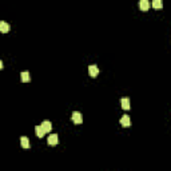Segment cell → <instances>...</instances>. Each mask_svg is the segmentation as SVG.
Segmentation results:
<instances>
[{
  "mask_svg": "<svg viewBox=\"0 0 171 171\" xmlns=\"http://www.w3.org/2000/svg\"><path fill=\"white\" fill-rule=\"evenodd\" d=\"M121 124L124 127H130L131 126V119L128 115H123V116L121 118Z\"/></svg>",
  "mask_w": 171,
  "mask_h": 171,
  "instance_id": "4",
  "label": "cell"
},
{
  "mask_svg": "<svg viewBox=\"0 0 171 171\" xmlns=\"http://www.w3.org/2000/svg\"><path fill=\"white\" fill-rule=\"evenodd\" d=\"M121 103H122V108L123 110H130V99L128 98H123L121 100Z\"/></svg>",
  "mask_w": 171,
  "mask_h": 171,
  "instance_id": "10",
  "label": "cell"
},
{
  "mask_svg": "<svg viewBox=\"0 0 171 171\" xmlns=\"http://www.w3.org/2000/svg\"><path fill=\"white\" fill-rule=\"evenodd\" d=\"M20 144H22L23 149H28L29 147V139L27 136H22L20 138Z\"/></svg>",
  "mask_w": 171,
  "mask_h": 171,
  "instance_id": "7",
  "label": "cell"
},
{
  "mask_svg": "<svg viewBox=\"0 0 171 171\" xmlns=\"http://www.w3.org/2000/svg\"><path fill=\"white\" fill-rule=\"evenodd\" d=\"M152 7H154V8H162V7H163L162 0H154V1H152Z\"/></svg>",
  "mask_w": 171,
  "mask_h": 171,
  "instance_id": "12",
  "label": "cell"
},
{
  "mask_svg": "<svg viewBox=\"0 0 171 171\" xmlns=\"http://www.w3.org/2000/svg\"><path fill=\"white\" fill-rule=\"evenodd\" d=\"M88 74L92 76V78H96V76L99 75V68L96 64H91V66L88 67Z\"/></svg>",
  "mask_w": 171,
  "mask_h": 171,
  "instance_id": "2",
  "label": "cell"
},
{
  "mask_svg": "<svg viewBox=\"0 0 171 171\" xmlns=\"http://www.w3.org/2000/svg\"><path fill=\"white\" fill-rule=\"evenodd\" d=\"M71 116H72V122H74V123H76V124H80V123L83 122L82 114H80L79 111H74Z\"/></svg>",
  "mask_w": 171,
  "mask_h": 171,
  "instance_id": "1",
  "label": "cell"
},
{
  "mask_svg": "<svg viewBox=\"0 0 171 171\" xmlns=\"http://www.w3.org/2000/svg\"><path fill=\"white\" fill-rule=\"evenodd\" d=\"M47 142H48V144H51V146L57 144V142H59V136H57V134H51V135L48 136Z\"/></svg>",
  "mask_w": 171,
  "mask_h": 171,
  "instance_id": "3",
  "label": "cell"
},
{
  "mask_svg": "<svg viewBox=\"0 0 171 171\" xmlns=\"http://www.w3.org/2000/svg\"><path fill=\"white\" fill-rule=\"evenodd\" d=\"M1 68H3V62L0 60V70H1Z\"/></svg>",
  "mask_w": 171,
  "mask_h": 171,
  "instance_id": "13",
  "label": "cell"
},
{
  "mask_svg": "<svg viewBox=\"0 0 171 171\" xmlns=\"http://www.w3.org/2000/svg\"><path fill=\"white\" fill-rule=\"evenodd\" d=\"M8 31H10V24L7 22H0V32L7 34Z\"/></svg>",
  "mask_w": 171,
  "mask_h": 171,
  "instance_id": "6",
  "label": "cell"
},
{
  "mask_svg": "<svg viewBox=\"0 0 171 171\" xmlns=\"http://www.w3.org/2000/svg\"><path fill=\"white\" fill-rule=\"evenodd\" d=\"M20 79H22V82H24V83L29 82V80H31V78H29V72H28V71H23V72L20 74Z\"/></svg>",
  "mask_w": 171,
  "mask_h": 171,
  "instance_id": "9",
  "label": "cell"
},
{
  "mask_svg": "<svg viewBox=\"0 0 171 171\" xmlns=\"http://www.w3.org/2000/svg\"><path fill=\"white\" fill-rule=\"evenodd\" d=\"M35 132H36V135L39 136V138H43V136H44V130H43V128H41V126H36L35 127Z\"/></svg>",
  "mask_w": 171,
  "mask_h": 171,
  "instance_id": "11",
  "label": "cell"
},
{
  "mask_svg": "<svg viewBox=\"0 0 171 171\" xmlns=\"http://www.w3.org/2000/svg\"><path fill=\"white\" fill-rule=\"evenodd\" d=\"M139 8L142 11H147L150 8V3L147 1V0H140L139 1Z\"/></svg>",
  "mask_w": 171,
  "mask_h": 171,
  "instance_id": "8",
  "label": "cell"
},
{
  "mask_svg": "<svg viewBox=\"0 0 171 171\" xmlns=\"http://www.w3.org/2000/svg\"><path fill=\"white\" fill-rule=\"evenodd\" d=\"M41 128L44 130V132H50L51 128H52V124H51L50 121H44V122H41Z\"/></svg>",
  "mask_w": 171,
  "mask_h": 171,
  "instance_id": "5",
  "label": "cell"
}]
</instances>
